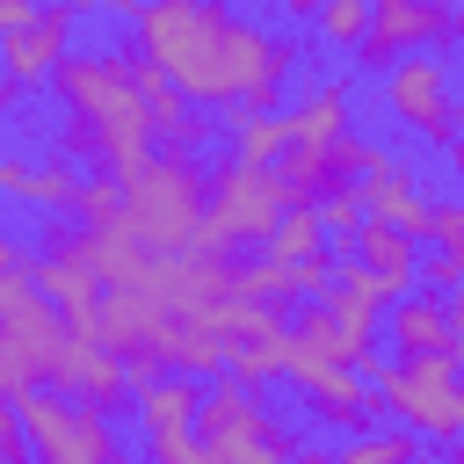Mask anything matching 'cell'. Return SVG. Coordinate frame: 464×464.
I'll return each instance as SVG.
<instances>
[{
    "instance_id": "7",
    "label": "cell",
    "mask_w": 464,
    "mask_h": 464,
    "mask_svg": "<svg viewBox=\"0 0 464 464\" xmlns=\"http://www.w3.org/2000/svg\"><path fill=\"white\" fill-rule=\"evenodd\" d=\"M377 102H384V116H392L413 145H428V152H450V145H457V65H450L442 51L399 58V65L377 80Z\"/></svg>"
},
{
    "instance_id": "26",
    "label": "cell",
    "mask_w": 464,
    "mask_h": 464,
    "mask_svg": "<svg viewBox=\"0 0 464 464\" xmlns=\"http://www.w3.org/2000/svg\"><path fill=\"white\" fill-rule=\"evenodd\" d=\"M0 464H29V435H22L14 399H0Z\"/></svg>"
},
{
    "instance_id": "16",
    "label": "cell",
    "mask_w": 464,
    "mask_h": 464,
    "mask_svg": "<svg viewBox=\"0 0 464 464\" xmlns=\"http://www.w3.org/2000/svg\"><path fill=\"white\" fill-rule=\"evenodd\" d=\"M377 334H384V355H399V362H413V355H450V319H442V297H428V290L392 297L384 319H377Z\"/></svg>"
},
{
    "instance_id": "17",
    "label": "cell",
    "mask_w": 464,
    "mask_h": 464,
    "mask_svg": "<svg viewBox=\"0 0 464 464\" xmlns=\"http://www.w3.org/2000/svg\"><path fill=\"white\" fill-rule=\"evenodd\" d=\"M334 261H355V268H370L392 297H406L413 283H420V239H406V232H392V225H355V239L334 254Z\"/></svg>"
},
{
    "instance_id": "9",
    "label": "cell",
    "mask_w": 464,
    "mask_h": 464,
    "mask_svg": "<svg viewBox=\"0 0 464 464\" xmlns=\"http://www.w3.org/2000/svg\"><path fill=\"white\" fill-rule=\"evenodd\" d=\"M283 188H276V174L268 167H210V210H203V254H232L239 261V246H268V232L283 225Z\"/></svg>"
},
{
    "instance_id": "23",
    "label": "cell",
    "mask_w": 464,
    "mask_h": 464,
    "mask_svg": "<svg viewBox=\"0 0 464 464\" xmlns=\"http://www.w3.org/2000/svg\"><path fill=\"white\" fill-rule=\"evenodd\" d=\"M225 377H232L239 392H268V384L283 377V334H261V341H239V348L225 355Z\"/></svg>"
},
{
    "instance_id": "25",
    "label": "cell",
    "mask_w": 464,
    "mask_h": 464,
    "mask_svg": "<svg viewBox=\"0 0 464 464\" xmlns=\"http://www.w3.org/2000/svg\"><path fill=\"white\" fill-rule=\"evenodd\" d=\"M435 254H464V196H450V203H435L428 210V232H420Z\"/></svg>"
},
{
    "instance_id": "27",
    "label": "cell",
    "mask_w": 464,
    "mask_h": 464,
    "mask_svg": "<svg viewBox=\"0 0 464 464\" xmlns=\"http://www.w3.org/2000/svg\"><path fill=\"white\" fill-rule=\"evenodd\" d=\"M14 276H29V246L14 232H0V283H14Z\"/></svg>"
},
{
    "instance_id": "20",
    "label": "cell",
    "mask_w": 464,
    "mask_h": 464,
    "mask_svg": "<svg viewBox=\"0 0 464 464\" xmlns=\"http://www.w3.org/2000/svg\"><path fill=\"white\" fill-rule=\"evenodd\" d=\"M283 145H290V138H283V109H276V116H232V123H225V160H232V167H276Z\"/></svg>"
},
{
    "instance_id": "1",
    "label": "cell",
    "mask_w": 464,
    "mask_h": 464,
    "mask_svg": "<svg viewBox=\"0 0 464 464\" xmlns=\"http://www.w3.org/2000/svg\"><path fill=\"white\" fill-rule=\"evenodd\" d=\"M130 51L160 65L188 109H239V116H276L297 72V36L218 0L130 7Z\"/></svg>"
},
{
    "instance_id": "14",
    "label": "cell",
    "mask_w": 464,
    "mask_h": 464,
    "mask_svg": "<svg viewBox=\"0 0 464 464\" xmlns=\"http://www.w3.org/2000/svg\"><path fill=\"white\" fill-rule=\"evenodd\" d=\"M44 392H58V399H72V406L109 413V406H123V399H130V370H123L102 341H72V334H65L58 370H51V384H44Z\"/></svg>"
},
{
    "instance_id": "33",
    "label": "cell",
    "mask_w": 464,
    "mask_h": 464,
    "mask_svg": "<svg viewBox=\"0 0 464 464\" xmlns=\"http://www.w3.org/2000/svg\"><path fill=\"white\" fill-rule=\"evenodd\" d=\"M457 138H464V102H457Z\"/></svg>"
},
{
    "instance_id": "4",
    "label": "cell",
    "mask_w": 464,
    "mask_h": 464,
    "mask_svg": "<svg viewBox=\"0 0 464 464\" xmlns=\"http://www.w3.org/2000/svg\"><path fill=\"white\" fill-rule=\"evenodd\" d=\"M355 377L377 392L384 420L406 428L413 442H428V450L464 442V377L450 370V355H413V362H399V355L370 348V355L355 362Z\"/></svg>"
},
{
    "instance_id": "22",
    "label": "cell",
    "mask_w": 464,
    "mask_h": 464,
    "mask_svg": "<svg viewBox=\"0 0 464 464\" xmlns=\"http://www.w3.org/2000/svg\"><path fill=\"white\" fill-rule=\"evenodd\" d=\"M428 442H413L406 428H370V435H348L334 442V464H420Z\"/></svg>"
},
{
    "instance_id": "24",
    "label": "cell",
    "mask_w": 464,
    "mask_h": 464,
    "mask_svg": "<svg viewBox=\"0 0 464 464\" xmlns=\"http://www.w3.org/2000/svg\"><path fill=\"white\" fill-rule=\"evenodd\" d=\"M362 36H370V0H326V7H319V44H326V51L355 58Z\"/></svg>"
},
{
    "instance_id": "10",
    "label": "cell",
    "mask_w": 464,
    "mask_h": 464,
    "mask_svg": "<svg viewBox=\"0 0 464 464\" xmlns=\"http://www.w3.org/2000/svg\"><path fill=\"white\" fill-rule=\"evenodd\" d=\"M22 435H29V464H116V428L94 406H72L58 392H22L14 399Z\"/></svg>"
},
{
    "instance_id": "32",
    "label": "cell",
    "mask_w": 464,
    "mask_h": 464,
    "mask_svg": "<svg viewBox=\"0 0 464 464\" xmlns=\"http://www.w3.org/2000/svg\"><path fill=\"white\" fill-rule=\"evenodd\" d=\"M116 464H145V457H138V450H116Z\"/></svg>"
},
{
    "instance_id": "28",
    "label": "cell",
    "mask_w": 464,
    "mask_h": 464,
    "mask_svg": "<svg viewBox=\"0 0 464 464\" xmlns=\"http://www.w3.org/2000/svg\"><path fill=\"white\" fill-rule=\"evenodd\" d=\"M36 22V0H0V44L14 36V29H29Z\"/></svg>"
},
{
    "instance_id": "18",
    "label": "cell",
    "mask_w": 464,
    "mask_h": 464,
    "mask_svg": "<svg viewBox=\"0 0 464 464\" xmlns=\"http://www.w3.org/2000/svg\"><path fill=\"white\" fill-rule=\"evenodd\" d=\"M384 304H392V290L370 276V268H355V261H341V276H334V290L319 297V312L355 341V348H377V319H384Z\"/></svg>"
},
{
    "instance_id": "21",
    "label": "cell",
    "mask_w": 464,
    "mask_h": 464,
    "mask_svg": "<svg viewBox=\"0 0 464 464\" xmlns=\"http://www.w3.org/2000/svg\"><path fill=\"white\" fill-rule=\"evenodd\" d=\"M312 254H326V225H319V210H283V225L268 232L261 261L290 268V261H312Z\"/></svg>"
},
{
    "instance_id": "31",
    "label": "cell",
    "mask_w": 464,
    "mask_h": 464,
    "mask_svg": "<svg viewBox=\"0 0 464 464\" xmlns=\"http://www.w3.org/2000/svg\"><path fill=\"white\" fill-rule=\"evenodd\" d=\"M14 102H22V94H14L7 80H0V116H14Z\"/></svg>"
},
{
    "instance_id": "8",
    "label": "cell",
    "mask_w": 464,
    "mask_h": 464,
    "mask_svg": "<svg viewBox=\"0 0 464 464\" xmlns=\"http://www.w3.org/2000/svg\"><path fill=\"white\" fill-rule=\"evenodd\" d=\"M58 348H65V326L44 304V290L29 276L0 283V399L44 392L51 370H58Z\"/></svg>"
},
{
    "instance_id": "34",
    "label": "cell",
    "mask_w": 464,
    "mask_h": 464,
    "mask_svg": "<svg viewBox=\"0 0 464 464\" xmlns=\"http://www.w3.org/2000/svg\"><path fill=\"white\" fill-rule=\"evenodd\" d=\"M457 29H464V7H457Z\"/></svg>"
},
{
    "instance_id": "2",
    "label": "cell",
    "mask_w": 464,
    "mask_h": 464,
    "mask_svg": "<svg viewBox=\"0 0 464 464\" xmlns=\"http://www.w3.org/2000/svg\"><path fill=\"white\" fill-rule=\"evenodd\" d=\"M51 94L65 109L58 138H51L58 160H72V167L87 160V167H116V174H130V167L152 160V109H145L123 51H94V44L72 51L51 72Z\"/></svg>"
},
{
    "instance_id": "6",
    "label": "cell",
    "mask_w": 464,
    "mask_h": 464,
    "mask_svg": "<svg viewBox=\"0 0 464 464\" xmlns=\"http://www.w3.org/2000/svg\"><path fill=\"white\" fill-rule=\"evenodd\" d=\"M29 283L44 290V304L58 312V326H65L72 341H94V326H102V276H94L87 232H80L72 218H44V225H36Z\"/></svg>"
},
{
    "instance_id": "19",
    "label": "cell",
    "mask_w": 464,
    "mask_h": 464,
    "mask_svg": "<svg viewBox=\"0 0 464 464\" xmlns=\"http://www.w3.org/2000/svg\"><path fill=\"white\" fill-rule=\"evenodd\" d=\"M130 413H138V435L160 442V435H196V413H203V384L188 377H145L130 392Z\"/></svg>"
},
{
    "instance_id": "3",
    "label": "cell",
    "mask_w": 464,
    "mask_h": 464,
    "mask_svg": "<svg viewBox=\"0 0 464 464\" xmlns=\"http://www.w3.org/2000/svg\"><path fill=\"white\" fill-rule=\"evenodd\" d=\"M203 210H210V174L203 160H174V152H152L145 167L116 174V225L152 254V261H174L203 239Z\"/></svg>"
},
{
    "instance_id": "15",
    "label": "cell",
    "mask_w": 464,
    "mask_h": 464,
    "mask_svg": "<svg viewBox=\"0 0 464 464\" xmlns=\"http://www.w3.org/2000/svg\"><path fill=\"white\" fill-rule=\"evenodd\" d=\"M283 138L290 145H341L348 138V80L341 72H312L283 102Z\"/></svg>"
},
{
    "instance_id": "30",
    "label": "cell",
    "mask_w": 464,
    "mask_h": 464,
    "mask_svg": "<svg viewBox=\"0 0 464 464\" xmlns=\"http://www.w3.org/2000/svg\"><path fill=\"white\" fill-rule=\"evenodd\" d=\"M450 370H457V377H464V334H457V341H450Z\"/></svg>"
},
{
    "instance_id": "5",
    "label": "cell",
    "mask_w": 464,
    "mask_h": 464,
    "mask_svg": "<svg viewBox=\"0 0 464 464\" xmlns=\"http://www.w3.org/2000/svg\"><path fill=\"white\" fill-rule=\"evenodd\" d=\"M196 442L210 450V464H297V428L261 392H239L232 377L203 384Z\"/></svg>"
},
{
    "instance_id": "13",
    "label": "cell",
    "mask_w": 464,
    "mask_h": 464,
    "mask_svg": "<svg viewBox=\"0 0 464 464\" xmlns=\"http://www.w3.org/2000/svg\"><path fill=\"white\" fill-rule=\"evenodd\" d=\"M72 29H80V7H36V22L0 44V80H7L14 94L51 87V72L72 58Z\"/></svg>"
},
{
    "instance_id": "12",
    "label": "cell",
    "mask_w": 464,
    "mask_h": 464,
    "mask_svg": "<svg viewBox=\"0 0 464 464\" xmlns=\"http://www.w3.org/2000/svg\"><path fill=\"white\" fill-rule=\"evenodd\" d=\"M355 203H362V218L370 225H392V232H406V239H420L428 232V196H420V181H413V167L392 152V145H370V160H362V174H355Z\"/></svg>"
},
{
    "instance_id": "11",
    "label": "cell",
    "mask_w": 464,
    "mask_h": 464,
    "mask_svg": "<svg viewBox=\"0 0 464 464\" xmlns=\"http://www.w3.org/2000/svg\"><path fill=\"white\" fill-rule=\"evenodd\" d=\"M457 36H464V29H457V7H435V0H370V36H362L355 65L384 80V72H392L399 58H413V51H442V58H450Z\"/></svg>"
},
{
    "instance_id": "29",
    "label": "cell",
    "mask_w": 464,
    "mask_h": 464,
    "mask_svg": "<svg viewBox=\"0 0 464 464\" xmlns=\"http://www.w3.org/2000/svg\"><path fill=\"white\" fill-rule=\"evenodd\" d=\"M442 319H450V341H457V334H464V290H450V297H442Z\"/></svg>"
}]
</instances>
